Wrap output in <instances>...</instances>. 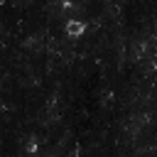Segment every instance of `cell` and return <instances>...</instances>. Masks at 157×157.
<instances>
[{
  "label": "cell",
  "instance_id": "6da1fadb",
  "mask_svg": "<svg viewBox=\"0 0 157 157\" xmlns=\"http://www.w3.org/2000/svg\"><path fill=\"white\" fill-rule=\"evenodd\" d=\"M86 32V22H81V20H69L66 22V34L69 37H81Z\"/></svg>",
  "mask_w": 157,
  "mask_h": 157
}]
</instances>
